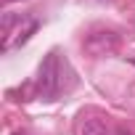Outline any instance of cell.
I'll use <instances>...</instances> for the list:
<instances>
[{
  "label": "cell",
  "mask_w": 135,
  "mask_h": 135,
  "mask_svg": "<svg viewBox=\"0 0 135 135\" xmlns=\"http://www.w3.org/2000/svg\"><path fill=\"white\" fill-rule=\"evenodd\" d=\"M61 88H64V77H61V58L56 50H50L40 69H37V80H35V90H37V98L42 101H56L61 95Z\"/></svg>",
  "instance_id": "obj_1"
},
{
  "label": "cell",
  "mask_w": 135,
  "mask_h": 135,
  "mask_svg": "<svg viewBox=\"0 0 135 135\" xmlns=\"http://www.w3.org/2000/svg\"><path fill=\"white\" fill-rule=\"evenodd\" d=\"M40 21L29 13H11L6 11L3 13V50L8 53L11 48H19L24 45L35 32H37Z\"/></svg>",
  "instance_id": "obj_2"
},
{
  "label": "cell",
  "mask_w": 135,
  "mask_h": 135,
  "mask_svg": "<svg viewBox=\"0 0 135 135\" xmlns=\"http://www.w3.org/2000/svg\"><path fill=\"white\" fill-rule=\"evenodd\" d=\"M74 135H111V130L98 114H90V111L85 114L82 111L74 122Z\"/></svg>",
  "instance_id": "obj_3"
},
{
  "label": "cell",
  "mask_w": 135,
  "mask_h": 135,
  "mask_svg": "<svg viewBox=\"0 0 135 135\" xmlns=\"http://www.w3.org/2000/svg\"><path fill=\"white\" fill-rule=\"evenodd\" d=\"M85 48H88L93 56L114 53V50H117V35H114V32H93V35H88Z\"/></svg>",
  "instance_id": "obj_4"
},
{
  "label": "cell",
  "mask_w": 135,
  "mask_h": 135,
  "mask_svg": "<svg viewBox=\"0 0 135 135\" xmlns=\"http://www.w3.org/2000/svg\"><path fill=\"white\" fill-rule=\"evenodd\" d=\"M114 135H135V132H132V130H124V127H119Z\"/></svg>",
  "instance_id": "obj_5"
},
{
  "label": "cell",
  "mask_w": 135,
  "mask_h": 135,
  "mask_svg": "<svg viewBox=\"0 0 135 135\" xmlns=\"http://www.w3.org/2000/svg\"><path fill=\"white\" fill-rule=\"evenodd\" d=\"M130 64H132V66H135V56H130Z\"/></svg>",
  "instance_id": "obj_6"
},
{
  "label": "cell",
  "mask_w": 135,
  "mask_h": 135,
  "mask_svg": "<svg viewBox=\"0 0 135 135\" xmlns=\"http://www.w3.org/2000/svg\"><path fill=\"white\" fill-rule=\"evenodd\" d=\"M6 3H13V0H6Z\"/></svg>",
  "instance_id": "obj_7"
}]
</instances>
